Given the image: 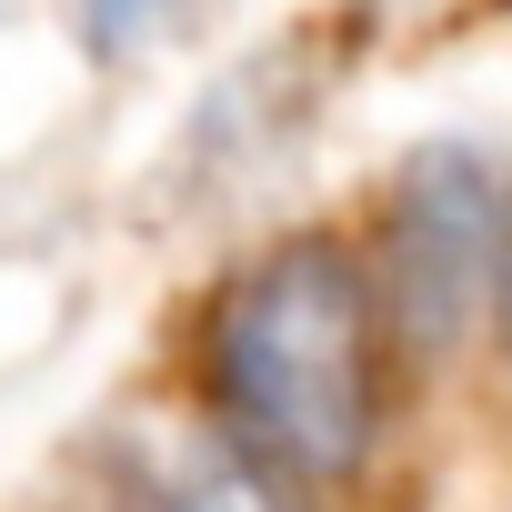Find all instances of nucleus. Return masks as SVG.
Here are the masks:
<instances>
[{"label":"nucleus","mask_w":512,"mask_h":512,"mask_svg":"<svg viewBox=\"0 0 512 512\" xmlns=\"http://www.w3.org/2000/svg\"><path fill=\"white\" fill-rule=\"evenodd\" d=\"M392 312L342 231H292L211 292L201 312V402L231 452L332 492L382 442Z\"/></svg>","instance_id":"1"},{"label":"nucleus","mask_w":512,"mask_h":512,"mask_svg":"<svg viewBox=\"0 0 512 512\" xmlns=\"http://www.w3.org/2000/svg\"><path fill=\"white\" fill-rule=\"evenodd\" d=\"M502 191H492V161L472 141H422L392 191H382V312H392V342L412 352H452L472 332V312H492V282H502Z\"/></svg>","instance_id":"2"},{"label":"nucleus","mask_w":512,"mask_h":512,"mask_svg":"<svg viewBox=\"0 0 512 512\" xmlns=\"http://www.w3.org/2000/svg\"><path fill=\"white\" fill-rule=\"evenodd\" d=\"M141 512H312V492L282 482V472H262L251 452H231V442H211V452L161 462L141 482Z\"/></svg>","instance_id":"3"},{"label":"nucleus","mask_w":512,"mask_h":512,"mask_svg":"<svg viewBox=\"0 0 512 512\" xmlns=\"http://www.w3.org/2000/svg\"><path fill=\"white\" fill-rule=\"evenodd\" d=\"M71 11H81V41H91L101 61H121V51H141V41L181 11V0H71Z\"/></svg>","instance_id":"4"},{"label":"nucleus","mask_w":512,"mask_h":512,"mask_svg":"<svg viewBox=\"0 0 512 512\" xmlns=\"http://www.w3.org/2000/svg\"><path fill=\"white\" fill-rule=\"evenodd\" d=\"M492 332H502V352H512V211H502V282H492Z\"/></svg>","instance_id":"5"}]
</instances>
